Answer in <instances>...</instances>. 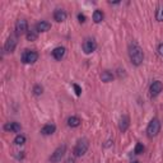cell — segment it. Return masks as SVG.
Listing matches in <instances>:
<instances>
[{
  "instance_id": "cell-1",
  "label": "cell",
  "mask_w": 163,
  "mask_h": 163,
  "mask_svg": "<svg viewBox=\"0 0 163 163\" xmlns=\"http://www.w3.org/2000/svg\"><path fill=\"white\" fill-rule=\"evenodd\" d=\"M129 58H130L131 64L135 65V66H139V65L143 62L144 52H143V49L140 47L136 42L130 43V46H129Z\"/></svg>"
},
{
  "instance_id": "cell-2",
  "label": "cell",
  "mask_w": 163,
  "mask_h": 163,
  "mask_svg": "<svg viewBox=\"0 0 163 163\" xmlns=\"http://www.w3.org/2000/svg\"><path fill=\"white\" fill-rule=\"evenodd\" d=\"M89 148V143H88V140L87 139H79L78 140V143L75 144L74 147V150H73V153H74V157H82L87 153V150H88Z\"/></svg>"
},
{
  "instance_id": "cell-3",
  "label": "cell",
  "mask_w": 163,
  "mask_h": 163,
  "mask_svg": "<svg viewBox=\"0 0 163 163\" xmlns=\"http://www.w3.org/2000/svg\"><path fill=\"white\" fill-rule=\"evenodd\" d=\"M161 131V121L158 118H153L149 124H148V127H147V135L149 138H154L159 134Z\"/></svg>"
},
{
  "instance_id": "cell-4",
  "label": "cell",
  "mask_w": 163,
  "mask_h": 163,
  "mask_svg": "<svg viewBox=\"0 0 163 163\" xmlns=\"http://www.w3.org/2000/svg\"><path fill=\"white\" fill-rule=\"evenodd\" d=\"M38 59V54L35 50H24L22 54V61L24 64H33Z\"/></svg>"
},
{
  "instance_id": "cell-5",
  "label": "cell",
  "mask_w": 163,
  "mask_h": 163,
  "mask_svg": "<svg viewBox=\"0 0 163 163\" xmlns=\"http://www.w3.org/2000/svg\"><path fill=\"white\" fill-rule=\"evenodd\" d=\"M65 152H66V145H60L59 148H56L55 152H54V153L51 154V157H50V162L51 163L60 162L61 158L64 157V154H65Z\"/></svg>"
},
{
  "instance_id": "cell-6",
  "label": "cell",
  "mask_w": 163,
  "mask_h": 163,
  "mask_svg": "<svg viewBox=\"0 0 163 163\" xmlns=\"http://www.w3.org/2000/svg\"><path fill=\"white\" fill-rule=\"evenodd\" d=\"M28 32V23L26 19H18L15 22V33L18 36L23 35V33H27Z\"/></svg>"
},
{
  "instance_id": "cell-7",
  "label": "cell",
  "mask_w": 163,
  "mask_h": 163,
  "mask_svg": "<svg viewBox=\"0 0 163 163\" xmlns=\"http://www.w3.org/2000/svg\"><path fill=\"white\" fill-rule=\"evenodd\" d=\"M96 49H97V43H96V41L93 38L84 40V42H83V51L85 54H92L93 51H96Z\"/></svg>"
},
{
  "instance_id": "cell-8",
  "label": "cell",
  "mask_w": 163,
  "mask_h": 163,
  "mask_svg": "<svg viewBox=\"0 0 163 163\" xmlns=\"http://www.w3.org/2000/svg\"><path fill=\"white\" fill-rule=\"evenodd\" d=\"M162 89H163V84H162V82H159V80L153 82V83L150 84V88H149V91H150V96H152V97L158 96V94L162 92Z\"/></svg>"
},
{
  "instance_id": "cell-9",
  "label": "cell",
  "mask_w": 163,
  "mask_h": 163,
  "mask_svg": "<svg viewBox=\"0 0 163 163\" xmlns=\"http://www.w3.org/2000/svg\"><path fill=\"white\" fill-rule=\"evenodd\" d=\"M15 46H17V38L10 36L6 41H5V45H4V51L5 52H13L15 50Z\"/></svg>"
},
{
  "instance_id": "cell-10",
  "label": "cell",
  "mask_w": 163,
  "mask_h": 163,
  "mask_svg": "<svg viewBox=\"0 0 163 163\" xmlns=\"http://www.w3.org/2000/svg\"><path fill=\"white\" fill-rule=\"evenodd\" d=\"M4 130L9 133H19L20 131V125L18 122H6L4 125Z\"/></svg>"
},
{
  "instance_id": "cell-11",
  "label": "cell",
  "mask_w": 163,
  "mask_h": 163,
  "mask_svg": "<svg viewBox=\"0 0 163 163\" xmlns=\"http://www.w3.org/2000/svg\"><path fill=\"white\" fill-rule=\"evenodd\" d=\"M66 17H68V14H66V12H65L64 9H56L55 12H54V19H55L56 22H64L65 19H66Z\"/></svg>"
},
{
  "instance_id": "cell-12",
  "label": "cell",
  "mask_w": 163,
  "mask_h": 163,
  "mask_svg": "<svg viewBox=\"0 0 163 163\" xmlns=\"http://www.w3.org/2000/svg\"><path fill=\"white\" fill-rule=\"evenodd\" d=\"M51 28V23L46 20H41L36 24V31L37 32H47Z\"/></svg>"
},
{
  "instance_id": "cell-13",
  "label": "cell",
  "mask_w": 163,
  "mask_h": 163,
  "mask_svg": "<svg viewBox=\"0 0 163 163\" xmlns=\"http://www.w3.org/2000/svg\"><path fill=\"white\" fill-rule=\"evenodd\" d=\"M65 47H62V46H59V47H56V49H54L52 50V56H54V59L55 60H61L62 58H64V55H65Z\"/></svg>"
},
{
  "instance_id": "cell-14",
  "label": "cell",
  "mask_w": 163,
  "mask_h": 163,
  "mask_svg": "<svg viewBox=\"0 0 163 163\" xmlns=\"http://www.w3.org/2000/svg\"><path fill=\"white\" fill-rule=\"evenodd\" d=\"M55 130H56V126L54 124H46L41 129V134L42 135H52L55 133Z\"/></svg>"
},
{
  "instance_id": "cell-15",
  "label": "cell",
  "mask_w": 163,
  "mask_h": 163,
  "mask_svg": "<svg viewBox=\"0 0 163 163\" xmlns=\"http://www.w3.org/2000/svg\"><path fill=\"white\" fill-rule=\"evenodd\" d=\"M129 125H130V120H129V117L126 115H124L121 118H120V124H118V129L121 130V131H126V130L129 129Z\"/></svg>"
},
{
  "instance_id": "cell-16",
  "label": "cell",
  "mask_w": 163,
  "mask_h": 163,
  "mask_svg": "<svg viewBox=\"0 0 163 163\" xmlns=\"http://www.w3.org/2000/svg\"><path fill=\"white\" fill-rule=\"evenodd\" d=\"M101 80L105 83H110L114 80V74L110 70H103L101 73Z\"/></svg>"
},
{
  "instance_id": "cell-17",
  "label": "cell",
  "mask_w": 163,
  "mask_h": 163,
  "mask_svg": "<svg viewBox=\"0 0 163 163\" xmlns=\"http://www.w3.org/2000/svg\"><path fill=\"white\" fill-rule=\"evenodd\" d=\"M80 118L78 117V116H70L69 118H68V125L70 126V127H78L79 125H80Z\"/></svg>"
},
{
  "instance_id": "cell-18",
  "label": "cell",
  "mask_w": 163,
  "mask_h": 163,
  "mask_svg": "<svg viewBox=\"0 0 163 163\" xmlns=\"http://www.w3.org/2000/svg\"><path fill=\"white\" fill-rule=\"evenodd\" d=\"M105 18V14L102 13V10H94L93 13V22L94 23H101Z\"/></svg>"
},
{
  "instance_id": "cell-19",
  "label": "cell",
  "mask_w": 163,
  "mask_h": 163,
  "mask_svg": "<svg viewBox=\"0 0 163 163\" xmlns=\"http://www.w3.org/2000/svg\"><path fill=\"white\" fill-rule=\"evenodd\" d=\"M26 37H27L28 41H36L37 37H38V32L36 29H31L26 33Z\"/></svg>"
},
{
  "instance_id": "cell-20",
  "label": "cell",
  "mask_w": 163,
  "mask_h": 163,
  "mask_svg": "<svg viewBox=\"0 0 163 163\" xmlns=\"http://www.w3.org/2000/svg\"><path fill=\"white\" fill-rule=\"evenodd\" d=\"M156 19L158 22H163V4L158 5V8L156 10Z\"/></svg>"
},
{
  "instance_id": "cell-21",
  "label": "cell",
  "mask_w": 163,
  "mask_h": 163,
  "mask_svg": "<svg viewBox=\"0 0 163 163\" xmlns=\"http://www.w3.org/2000/svg\"><path fill=\"white\" fill-rule=\"evenodd\" d=\"M24 143H26V136H24V135L19 134V135H17V136L14 138V144H15V145H23Z\"/></svg>"
},
{
  "instance_id": "cell-22",
  "label": "cell",
  "mask_w": 163,
  "mask_h": 163,
  "mask_svg": "<svg viewBox=\"0 0 163 163\" xmlns=\"http://www.w3.org/2000/svg\"><path fill=\"white\" fill-rule=\"evenodd\" d=\"M144 145L142 144V143H138L136 145H135V150H134V153L135 154H142L143 153V152H144Z\"/></svg>"
},
{
  "instance_id": "cell-23",
  "label": "cell",
  "mask_w": 163,
  "mask_h": 163,
  "mask_svg": "<svg viewBox=\"0 0 163 163\" xmlns=\"http://www.w3.org/2000/svg\"><path fill=\"white\" fill-rule=\"evenodd\" d=\"M42 92H43V88H42L40 84H36V85L33 87V94H35V96H41Z\"/></svg>"
},
{
  "instance_id": "cell-24",
  "label": "cell",
  "mask_w": 163,
  "mask_h": 163,
  "mask_svg": "<svg viewBox=\"0 0 163 163\" xmlns=\"http://www.w3.org/2000/svg\"><path fill=\"white\" fill-rule=\"evenodd\" d=\"M73 87H74V91H75V94L77 96H80L82 94V88L78 85V84H73Z\"/></svg>"
},
{
  "instance_id": "cell-25",
  "label": "cell",
  "mask_w": 163,
  "mask_h": 163,
  "mask_svg": "<svg viewBox=\"0 0 163 163\" xmlns=\"http://www.w3.org/2000/svg\"><path fill=\"white\" fill-rule=\"evenodd\" d=\"M85 19H87V18H85V15H84V14H82V13H79V14H78V20L80 22V23H84Z\"/></svg>"
},
{
  "instance_id": "cell-26",
  "label": "cell",
  "mask_w": 163,
  "mask_h": 163,
  "mask_svg": "<svg viewBox=\"0 0 163 163\" xmlns=\"http://www.w3.org/2000/svg\"><path fill=\"white\" fill-rule=\"evenodd\" d=\"M158 54L161 56H163V43H161V45L158 46Z\"/></svg>"
},
{
  "instance_id": "cell-27",
  "label": "cell",
  "mask_w": 163,
  "mask_h": 163,
  "mask_svg": "<svg viewBox=\"0 0 163 163\" xmlns=\"http://www.w3.org/2000/svg\"><path fill=\"white\" fill-rule=\"evenodd\" d=\"M65 163H75V161H74V158H68Z\"/></svg>"
},
{
  "instance_id": "cell-28",
  "label": "cell",
  "mask_w": 163,
  "mask_h": 163,
  "mask_svg": "<svg viewBox=\"0 0 163 163\" xmlns=\"http://www.w3.org/2000/svg\"><path fill=\"white\" fill-rule=\"evenodd\" d=\"M133 163H139V162H138V161H134V162H133Z\"/></svg>"
}]
</instances>
